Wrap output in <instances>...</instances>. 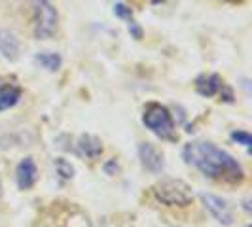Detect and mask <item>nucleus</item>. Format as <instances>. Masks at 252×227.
Instances as JSON below:
<instances>
[{
	"mask_svg": "<svg viewBox=\"0 0 252 227\" xmlns=\"http://www.w3.org/2000/svg\"><path fill=\"white\" fill-rule=\"evenodd\" d=\"M19 99H21V89L15 87V85H10V84L2 85L0 87V112L15 106L19 102Z\"/></svg>",
	"mask_w": 252,
	"mask_h": 227,
	"instance_id": "nucleus-11",
	"label": "nucleus"
},
{
	"mask_svg": "<svg viewBox=\"0 0 252 227\" xmlns=\"http://www.w3.org/2000/svg\"><path fill=\"white\" fill-rule=\"evenodd\" d=\"M222 87H224L222 85V78L218 74L199 76L197 82H195V89H197V93L203 95V97H215Z\"/></svg>",
	"mask_w": 252,
	"mask_h": 227,
	"instance_id": "nucleus-9",
	"label": "nucleus"
},
{
	"mask_svg": "<svg viewBox=\"0 0 252 227\" xmlns=\"http://www.w3.org/2000/svg\"><path fill=\"white\" fill-rule=\"evenodd\" d=\"M142 121L159 139L175 140V121H173L171 114L165 106H161V104H148Z\"/></svg>",
	"mask_w": 252,
	"mask_h": 227,
	"instance_id": "nucleus-4",
	"label": "nucleus"
},
{
	"mask_svg": "<svg viewBox=\"0 0 252 227\" xmlns=\"http://www.w3.org/2000/svg\"><path fill=\"white\" fill-rule=\"evenodd\" d=\"M118 170H120V165L116 163V159H110L108 163L104 165V172H106V174H116Z\"/></svg>",
	"mask_w": 252,
	"mask_h": 227,
	"instance_id": "nucleus-16",
	"label": "nucleus"
},
{
	"mask_svg": "<svg viewBox=\"0 0 252 227\" xmlns=\"http://www.w3.org/2000/svg\"><path fill=\"white\" fill-rule=\"evenodd\" d=\"M201 201L209 208V212L216 218V222H220L222 226H231L233 224V212L222 197H216L213 193H201Z\"/></svg>",
	"mask_w": 252,
	"mask_h": 227,
	"instance_id": "nucleus-5",
	"label": "nucleus"
},
{
	"mask_svg": "<svg viewBox=\"0 0 252 227\" xmlns=\"http://www.w3.org/2000/svg\"><path fill=\"white\" fill-rule=\"evenodd\" d=\"M0 53L10 61L19 57V40L10 30H0Z\"/></svg>",
	"mask_w": 252,
	"mask_h": 227,
	"instance_id": "nucleus-10",
	"label": "nucleus"
},
{
	"mask_svg": "<svg viewBox=\"0 0 252 227\" xmlns=\"http://www.w3.org/2000/svg\"><path fill=\"white\" fill-rule=\"evenodd\" d=\"M15 176H17V186L19 189H29L34 186L38 178V169L32 157H25L21 163L17 165V170H15Z\"/></svg>",
	"mask_w": 252,
	"mask_h": 227,
	"instance_id": "nucleus-7",
	"label": "nucleus"
},
{
	"mask_svg": "<svg viewBox=\"0 0 252 227\" xmlns=\"http://www.w3.org/2000/svg\"><path fill=\"white\" fill-rule=\"evenodd\" d=\"M36 63H40L46 70L55 72L61 68V55L59 53H53V51H44V53H38L36 55Z\"/></svg>",
	"mask_w": 252,
	"mask_h": 227,
	"instance_id": "nucleus-12",
	"label": "nucleus"
},
{
	"mask_svg": "<svg viewBox=\"0 0 252 227\" xmlns=\"http://www.w3.org/2000/svg\"><path fill=\"white\" fill-rule=\"evenodd\" d=\"M231 139L235 140V142H239V144H243V146H247V148L252 146V137L249 133H245V131H233L231 133Z\"/></svg>",
	"mask_w": 252,
	"mask_h": 227,
	"instance_id": "nucleus-14",
	"label": "nucleus"
},
{
	"mask_svg": "<svg viewBox=\"0 0 252 227\" xmlns=\"http://www.w3.org/2000/svg\"><path fill=\"white\" fill-rule=\"evenodd\" d=\"M184 159L193 165L205 176L226 182H241L243 167L227 151L216 148L211 142H189L184 148Z\"/></svg>",
	"mask_w": 252,
	"mask_h": 227,
	"instance_id": "nucleus-1",
	"label": "nucleus"
},
{
	"mask_svg": "<svg viewBox=\"0 0 252 227\" xmlns=\"http://www.w3.org/2000/svg\"><path fill=\"white\" fill-rule=\"evenodd\" d=\"M129 32H131L135 38H142V30H140V27L137 25V23H133V21L129 23Z\"/></svg>",
	"mask_w": 252,
	"mask_h": 227,
	"instance_id": "nucleus-17",
	"label": "nucleus"
},
{
	"mask_svg": "<svg viewBox=\"0 0 252 227\" xmlns=\"http://www.w3.org/2000/svg\"><path fill=\"white\" fill-rule=\"evenodd\" d=\"M55 169H57V172L61 174V178H72L74 176V167L68 163L66 159H63V157L55 159Z\"/></svg>",
	"mask_w": 252,
	"mask_h": 227,
	"instance_id": "nucleus-13",
	"label": "nucleus"
},
{
	"mask_svg": "<svg viewBox=\"0 0 252 227\" xmlns=\"http://www.w3.org/2000/svg\"><path fill=\"white\" fill-rule=\"evenodd\" d=\"M78 153L88 159H99L102 153L101 140L93 135H82L78 140Z\"/></svg>",
	"mask_w": 252,
	"mask_h": 227,
	"instance_id": "nucleus-8",
	"label": "nucleus"
},
{
	"mask_svg": "<svg viewBox=\"0 0 252 227\" xmlns=\"http://www.w3.org/2000/svg\"><path fill=\"white\" fill-rule=\"evenodd\" d=\"M0 195H2V182H0Z\"/></svg>",
	"mask_w": 252,
	"mask_h": 227,
	"instance_id": "nucleus-18",
	"label": "nucleus"
},
{
	"mask_svg": "<svg viewBox=\"0 0 252 227\" xmlns=\"http://www.w3.org/2000/svg\"><path fill=\"white\" fill-rule=\"evenodd\" d=\"M154 195L158 201L169 206H186L193 199V191L184 180L165 178L154 186Z\"/></svg>",
	"mask_w": 252,
	"mask_h": 227,
	"instance_id": "nucleus-2",
	"label": "nucleus"
},
{
	"mask_svg": "<svg viewBox=\"0 0 252 227\" xmlns=\"http://www.w3.org/2000/svg\"><path fill=\"white\" fill-rule=\"evenodd\" d=\"M114 13H116L118 17H122V19H129V21H131V17H133L131 8H127L126 4H122V2H118V4L114 6Z\"/></svg>",
	"mask_w": 252,
	"mask_h": 227,
	"instance_id": "nucleus-15",
	"label": "nucleus"
},
{
	"mask_svg": "<svg viewBox=\"0 0 252 227\" xmlns=\"http://www.w3.org/2000/svg\"><path fill=\"white\" fill-rule=\"evenodd\" d=\"M34 10V32L40 40H48L55 34L59 25V13L51 0H31Z\"/></svg>",
	"mask_w": 252,
	"mask_h": 227,
	"instance_id": "nucleus-3",
	"label": "nucleus"
},
{
	"mask_svg": "<svg viewBox=\"0 0 252 227\" xmlns=\"http://www.w3.org/2000/svg\"><path fill=\"white\" fill-rule=\"evenodd\" d=\"M140 163L146 170L150 172H159L163 169V155L156 146H152L150 142H142L139 146Z\"/></svg>",
	"mask_w": 252,
	"mask_h": 227,
	"instance_id": "nucleus-6",
	"label": "nucleus"
}]
</instances>
